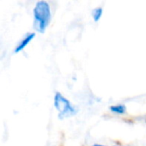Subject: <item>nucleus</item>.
Segmentation results:
<instances>
[{"instance_id":"1","label":"nucleus","mask_w":146,"mask_h":146,"mask_svg":"<svg viewBox=\"0 0 146 146\" xmlns=\"http://www.w3.org/2000/svg\"><path fill=\"white\" fill-rule=\"evenodd\" d=\"M33 27L39 33H44L49 27L51 18V8L47 1H38L33 9Z\"/></svg>"},{"instance_id":"2","label":"nucleus","mask_w":146,"mask_h":146,"mask_svg":"<svg viewBox=\"0 0 146 146\" xmlns=\"http://www.w3.org/2000/svg\"><path fill=\"white\" fill-rule=\"evenodd\" d=\"M54 107L58 112L60 119L72 117L77 114L76 107L59 92H56L54 95Z\"/></svg>"},{"instance_id":"3","label":"nucleus","mask_w":146,"mask_h":146,"mask_svg":"<svg viewBox=\"0 0 146 146\" xmlns=\"http://www.w3.org/2000/svg\"><path fill=\"white\" fill-rule=\"evenodd\" d=\"M36 37V33L33 32H30L25 34V36L19 41V43L17 44V45L15 46L14 52L15 53H19L21 51H22L30 43L31 41Z\"/></svg>"},{"instance_id":"4","label":"nucleus","mask_w":146,"mask_h":146,"mask_svg":"<svg viewBox=\"0 0 146 146\" xmlns=\"http://www.w3.org/2000/svg\"><path fill=\"white\" fill-rule=\"evenodd\" d=\"M110 110L112 113H114V114H116V115H125L126 114V112H127V107L123 104H114V105H111L110 107Z\"/></svg>"},{"instance_id":"5","label":"nucleus","mask_w":146,"mask_h":146,"mask_svg":"<svg viewBox=\"0 0 146 146\" xmlns=\"http://www.w3.org/2000/svg\"><path fill=\"white\" fill-rule=\"evenodd\" d=\"M103 13H104V9L102 7H97V8H94L92 10V19L95 22H98L102 15H103Z\"/></svg>"},{"instance_id":"6","label":"nucleus","mask_w":146,"mask_h":146,"mask_svg":"<svg viewBox=\"0 0 146 146\" xmlns=\"http://www.w3.org/2000/svg\"><path fill=\"white\" fill-rule=\"evenodd\" d=\"M92 146H106V145H101V144H94L93 145H92Z\"/></svg>"},{"instance_id":"7","label":"nucleus","mask_w":146,"mask_h":146,"mask_svg":"<svg viewBox=\"0 0 146 146\" xmlns=\"http://www.w3.org/2000/svg\"><path fill=\"white\" fill-rule=\"evenodd\" d=\"M114 146H123V145H114Z\"/></svg>"}]
</instances>
